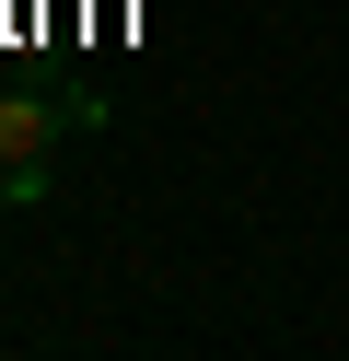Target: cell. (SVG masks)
<instances>
[{"label": "cell", "instance_id": "cell-1", "mask_svg": "<svg viewBox=\"0 0 349 361\" xmlns=\"http://www.w3.org/2000/svg\"><path fill=\"white\" fill-rule=\"evenodd\" d=\"M47 105H0V198H35L47 187Z\"/></svg>", "mask_w": 349, "mask_h": 361}]
</instances>
